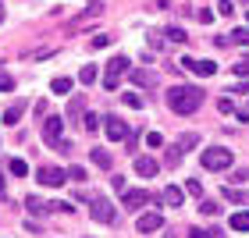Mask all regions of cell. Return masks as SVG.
Instances as JSON below:
<instances>
[{"label": "cell", "mask_w": 249, "mask_h": 238, "mask_svg": "<svg viewBox=\"0 0 249 238\" xmlns=\"http://www.w3.org/2000/svg\"><path fill=\"white\" fill-rule=\"evenodd\" d=\"M199 103H203V89H196V85H175V89H167V107H171L175 114H196Z\"/></svg>", "instance_id": "6da1fadb"}, {"label": "cell", "mask_w": 249, "mask_h": 238, "mask_svg": "<svg viewBox=\"0 0 249 238\" xmlns=\"http://www.w3.org/2000/svg\"><path fill=\"white\" fill-rule=\"evenodd\" d=\"M128 71H132V61L128 57H114V61L107 64V71H104V89H107V93H114Z\"/></svg>", "instance_id": "7a4b0ae2"}, {"label": "cell", "mask_w": 249, "mask_h": 238, "mask_svg": "<svg viewBox=\"0 0 249 238\" xmlns=\"http://www.w3.org/2000/svg\"><path fill=\"white\" fill-rule=\"evenodd\" d=\"M203 167L207 171H228L231 167V150H224V146H210V150H203Z\"/></svg>", "instance_id": "3957f363"}, {"label": "cell", "mask_w": 249, "mask_h": 238, "mask_svg": "<svg viewBox=\"0 0 249 238\" xmlns=\"http://www.w3.org/2000/svg\"><path fill=\"white\" fill-rule=\"evenodd\" d=\"M89 213H93V221H100V224H114V221H118V210L110 206V203H107L104 196H96V199H93Z\"/></svg>", "instance_id": "277c9868"}, {"label": "cell", "mask_w": 249, "mask_h": 238, "mask_svg": "<svg viewBox=\"0 0 249 238\" xmlns=\"http://www.w3.org/2000/svg\"><path fill=\"white\" fill-rule=\"evenodd\" d=\"M36 181H39V185H47V188H61L68 181V171H61V167H39Z\"/></svg>", "instance_id": "5b68a950"}, {"label": "cell", "mask_w": 249, "mask_h": 238, "mask_svg": "<svg viewBox=\"0 0 249 238\" xmlns=\"http://www.w3.org/2000/svg\"><path fill=\"white\" fill-rule=\"evenodd\" d=\"M104 132H107V139L110 142H121V139H128V124H124L121 118H114V114H110V118H104Z\"/></svg>", "instance_id": "8992f818"}, {"label": "cell", "mask_w": 249, "mask_h": 238, "mask_svg": "<svg viewBox=\"0 0 249 238\" xmlns=\"http://www.w3.org/2000/svg\"><path fill=\"white\" fill-rule=\"evenodd\" d=\"M61 135H64V118L53 114V118L43 121V139H47L50 146H57V142H61Z\"/></svg>", "instance_id": "52a82bcc"}, {"label": "cell", "mask_w": 249, "mask_h": 238, "mask_svg": "<svg viewBox=\"0 0 249 238\" xmlns=\"http://www.w3.org/2000/svg\"><path fill=\"white\" fill-rule=\"evenodd\" d=\"M182 68H185V71H192V75H199V78L217 75V64H213V61H196V57H185V61H182Z\"/></svg>", "instance_id": "ba28073f"}, {"label": "cell", "mask_w": 249, "mask_h": 238, "mask_svg": "<svg viewBox=\"0 0 249 238\" xmlns=\"http://www.w3.org/2000/svg\"><path fill=\"white\" fill-rule=\"evenodd\" d=\"M121 203H124L128 210H142L146 203H150V192H142V188H124V192H121Z\"/></svg>", "instance_id": "9c48e42d"}, {"label": "cell", "mask_w": 249, "mask_h": 238, "mask_svg": "<svg viewBox=\"0 0 249 238\" xmlns=\"http://www.w3.org/2000/svg\"><path fill=\"white\" fill-rule=\"evenodd\" d=\"M135 228H139V235H150V231H160L164 228V217L160 213H142L139 221H135Z\"/></svg>", "instance_id": "30bf717a"}, {"label": "cell", "mask_w": 249, "mask_h": 238, "mask_svg": "<svg viewBox=\"0 0 249 238\" xmlns=\"http://www.w3.org/2000/svg\"><path fill=\"white\" fill-rule=\"evenodd\" d=\"M128 75H132L135 89H150V85H157V75H153V71H146V68H135V71H128Z\"/></svg>", "instance_id": "8fae6325"}, {"label": "cell", "mask_w": 249, "mask_h": 238, "mask_svg": "<svg viewBox=\"0 0 249 238\" xmlns=\"http://www.w3.org/2000/svg\"><path fill=\"white\" fill-rule=\"evenodd\" d=\"M135 174L139 178H153L157 174V160L153 156H135Z\"/></svg>", "instance_id": "7c38bea8"}, {"label": "cell", "mask_w": 249, "mask_h": 238, "mask_svg": "<svg viewBox=\"0 0 249 238\" xmlns=\"http://www.w3.org/2000/svg\"><path fill=\"white\" fill-rule=\"evenodd\" d=\"M231 231H249V210H239V213H231Z\"/></svg>", "instance_id": "4fadbf2b"}, {"label": "cell", "mask_w": 249, "mask_h": 238, "mask_svg": "<svg viewBox=\"0 0 249 238\" xmlns=\"http://www.w3.org/2000/svg\"><path fill=\"white\" fill-rule=\"evenodd\" d=\"M25 210H29V213H36V217H43V213H47L50 206H47V203H43V199H36V196H29V199H25Z\"/></svg>", "instance_id": "5bb4252c"}, {"label": "cell", "mask_w": 249, "mask_h": 238, "mask_svg": "<svg viewBox=\"0 0 249 238\" xmlns=\"http://www.w3.org/2000/svg\"><path fill=\"white\" fill-rule=\"evenodd\" d=\"M21 114H25V103H11V107L4 110V121H7V124H18Z\"/></svg>", "instance_id": "9a60e30c"}, {"label": "cell", "mask_w": 249, "mask_h": 238, "mask_svg": "<svg viewBox=\"0 0 249 238\" xmlns=\"http://www.w3.org/2000/svg\"><path fill=\"white\" fill-rule=\"evenodd\" d=\"M228 43H235V47H249V25H246V29L228 32Z\"/></svg>", "instance_id": "2e32d148"}, {"label": "cell", "mask_w": 249, "mask_h": 238, "mask_svg": "<svg viewBox=\"0 0 249 238\" xmlns=\"http://www.w3.org/2000/svg\"><path fill=\"white\" fill-rule=\"evenodd\" d=\"M164 203H167V206H182V188L167 185V188H164Z\"/></svg>", "instance_id": "e0dca14e"}, {"label": "cell", "mask_w": 249, "mask_h": 238, "mask_svg": "<svg viewBox=\"0 0 249 238\" xmlns=\"http://www.w3.org/2000/svg\"><path fill=\"white\" fill-rule=\"evenodd\" d=\"M71 78H53V82H50V89H53V96H64V93H71Z\"/></svg>", "instance_id": "ac0fdd59"}, {"label": "cell", "mask_w": 249, "mask_h": 238, "mask_svg": "<svg viewBox=\"0 0 249 238\" xmlns=\"http://www.w3.org/2000/svg\"><path fill=\"white\" fill-rule=\"evenodd\" d=\"M78 82H82V85H93V82H96V64H82V71H78Z\"/></svg>", "instance_id": "d6986e66"}, {"label": "cell", "mask_w": 249, "mask_h": 238, "mask_svg": "<svg viewBox=\"0 0 249 238\" xmlns=\"http://www.w3.org/2000/svg\"><path fill=\"white\" fill-rule=\"evenodd\" d=\"M7 167H11V174H15V178H25V174H29V164H25V160H18V156H15V160H11Z\"/></svg>", "instance_id": "ffe728a7"}, {"label": "cell", "mask_w": 249, "mask_h": 238, "mask_svg": "<svg viewBox=\"0 0 249 238\" xmlns=\"http://www.w3.org/2000/svg\"><path fill=\"white\" fill-rule=\"evenodd\" d=\"M189 238H224V231H221V228H210V231L192 228V231H189Z\"/></svg>", "instance_id": "44dd1931"}, {"label": "cell", "mask_w": 249, "mask_h": 238, "mask_svg": "<svg viewBox=\"0 0 249 238\" xmlns=\"http://www.w3.org/2000/svg\"><path fill=\"white\" fill-rule=\"evenodd\" d=\"M93 164H96V167H107V171H110V153H107V150H93Z\"/></svg>", "instance_id": "7402d4cb"}, {"label": "cell", "mask_w": 249, "mask_h": 238, "mask_svg": "<svg viewBox=\"0 0 249 238\" xmlns=\"http://www.w3.org/2000/svg\"><path fill=\"white\" fill-rule=\"evenodd\" d=\"M224 199H231V203H242V206L249 203V196H246V192H239V188H224Z\"/></svg>", "instance_id": "603a6c76"}, {"label": "cell", "mask_w": 249, "mask_h": 238, "mask_svg": "<svg viewBox=\"0 0 249 238\" xmlns=\"http://www.w3.org/2000/svg\"><path fill=\"white\" fill-rule=\"evenodd\" d=\"M110 39H114V36H104V32H100V36L89 39V47H93V50H104V47H110Z\"/></svg>", "instance_id": "cb8c5ba5"}, {"label": "cell", "mask_w": 249, "mask_h": 238, "mask_svg": "<svg viewBox=\"0 0 249 238\" xmlns=\"http://www.w3.org/2000/svg\"><path fill=\"white\" fill-rule=\"evenodd\" d=\"M124 107H132V110H142V96H135V93H124Z\"/></svg>", "instance_id": "d4e9b609"}, {"label": "cell", "mask_w": 249, "mask_h": 238, "mask_svg": "<svg viewBox=\"0 0 249 238\" xmlns=\"http://www.w3.org/2000/svg\"><path fill=\"white\" fill-rule=\"evenodd\" d=\"M167 39H171V43H185L189 36H185V29H178V25H175V29H167Z\"/></svg>", "instance_id": "484cf974"}, {"label": "cell", "mask_w": 249, "mask_h": 238, "mask_svg": "<svg viewBox=\"0 0 249 238\" xmlns=\"http://www.w3.org/2000/svg\"><path fill=\"white\" fill-rule=\"evenodd\" d=\"M199 210L207 213V217H213V213H217L221 206H217V203H213V199H203V203H199Z\"/></svg>", "instance_id": "4316f807"}, {"label": "cell", "mask_w": 249, "mask_h": 238, "mask_svg": "<svg viewBox=\"0 0 249 238\" xmlns=\"http://www.w3.org/2000/svg\"><path fill=\"white\" fill-rule=\"evenodd\" d=\"M217 110H221V114H235V103H231L228 96H221V100H217Z\"/></svg>", "instance_id": "83f0119b"}, {"label": "cell", "mask_w": 249, "mask_h": 238, "mask_svg": "<svg viewBox=\"0 0 249 238\" xmlns=\"http://www.w3.org/2000/svg\"><path fill=\"white\" fill-rule=\"evenodd\" d=\"M185 192H189V196H203V185H199L196 178H189V181H185Z\"/></svg>", "instance_id": "f1b7e54d"}, {"label": "cell", "mask_w": 249, "mask_h": 238, "mask_svg": "<svg viewBox=\"0 0 249 238\" xmlns=\"http://www.w3.org/2000/svg\"><path fill=\"white\" fill-rule=\"evenodd\" d=\"M146 146H153V150H157V146H164V135L160 132H150V135H146Z\"/></svg>", "instance_id": "f546056e"}, {"label": "cell", "mask_w": 249, "mask_h": 238, "mask_svg": "<svg viewBox=\"0 0 249 238\" xmlns=\"http://www.w3.org/2000/svg\"><path fill=\"white\" fill-rule=\"evenodd\" d=\"M68 178H75V181H86V167H68Z\"/></svg>", "instance_id": "4dcf8cb0"}, {"label": "cell", "mask_w": 249, "mask_h": 238, "mask_svg": "<svg viewBox=\"0 0 249 238\" xmlns=\"http://www.w3.org/2000/svg\"><path fill=\"white\" fill-rule=\"evenodd\" d=\"M100 121H104V118H96V114H86V132H96V128H100Z\"/></svg>", "instance_id": "1f68e13d"}, {"label": "cell", "mask_w": 249, "mask_h": 238, "mask_svg": "<svg viewBox=\"0 0 249 238\" xmlns=\"http://www.w3.org/2000/svg\"><path fill=\"white\" fill-rule=\"evenodd\" d=\"M235 75H249V57H242V61H235Z\"/></svg>", "instance_id": "d6a6232c"}, {"label": "cell", "mask_w": 249, "mask_h": 238, "mask_svg": "<svg viewBox=\"0 0 249 238\" xmlns=\"http://www.w3.org/2000/svg\"><path fill=\"white\" fill-rule=\"evenodd\" d=\"M196 18L203 21V25H210V21H213V11H207V7H203V11H196Z\"/></svg>", "instance_id": "836d02e7"}, {"label": "cell", "mask_w": 249, "mask_h": 238, "mask_svg": "<svg viewBox=\"0 0 249 238\" xmlns=\"http://www.w3.org/2000/svg\"><path fill=\"white\" fill-rule=\"evenodd\" d=\"M231 11H235V7H231V0H221V7H217V15H224V18H228V15H231Z\"/></svg>", "instance_id": "e575fe53"}, {"label": "cell", "mask_w": 249, "mask_h": 238, "mask_svg": "<svg viewBox=\"0 0 249 238\" xmlns=\"http://www.w3.org/2000/svg\"><path fill=\"white\" fill-rule=\"evenodd\" d=\"M7 192V181H4V171H0V196Z\"/></svg>", "instance_id": "d590c367"}, {"label": "cell", "mask_w": 249, "mask_h": 238, "mask_svg": "<svg viewBox=\"0 0 249 238\" xmlns=\"http://www.w3.org/2000/svg\"><path fill=\"white\" fill-rule=\"evenodd\" d=\"M0 21H4V4H0Z\"/></svg>", "instance_id": "8d00e7d4"}, {"label": "cell", "mask_w": 249, "mask_h": 238, "mask_svg": "<svg viewBox=\"0 0 249 238\" xmlns=\"http://www.w3.org/2000/svg\"><path fill=\"white\" fill-rule=\"evenodd\" d=\"M246 25H249V15H246Z\"/></svg>", "instance_id": "74e56055"}]
</instances>
